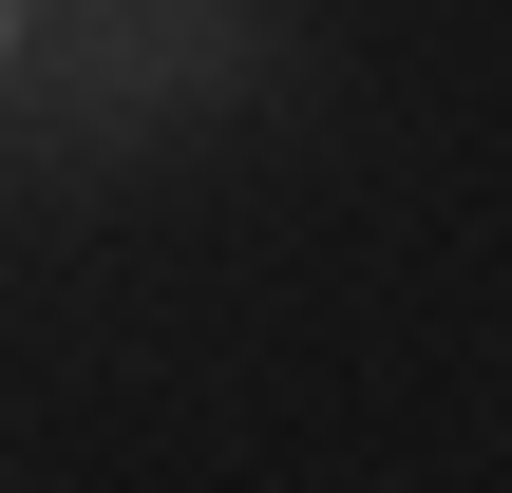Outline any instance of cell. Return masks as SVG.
I'll list each match as a JSON object with an SVG mask.
<instances>
[{"mask_svg":"<svg viewBox=\"0 0 512 493\" xmlns=\"http://www.w3.org/2000/svg\"><path fill=\"white\" fill-rule=\"evenodd\" d=\"M19 38H38V0H0V76H19Z\"/></svg>","mask_w":512,"mask_h":493,"instance_id":"1","label":"cell"}]
</instances>
